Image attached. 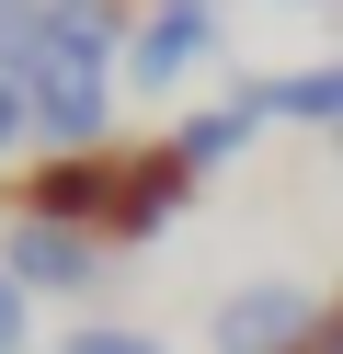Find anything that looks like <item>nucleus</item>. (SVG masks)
<instances>
[{
	"label": "nucleus",
	"instance_id": "f257e3e1",
	"mask_svg": "<svg viewBox=\"0 0 343 354\" xmlns=\"http://www.w3.org/2000/svg\"><path fill=\"white\" fill-rule=\"evenodd\" d=\"M114 80H126V46H114L103 12H58V35H46L35 57V126L58 149H103V115H114Z\"/></svg>",
	"mask_w": 343,
	"mask_h": 354
},
{
	"label": "nucleus",
	"instance_id": "f03ea898",
	"mask_svg": "<svg viewBox=\"0 0 343 354\" xmlns=\"http://www.w3.org/2000/svg\"><path fill=\"white\" fill-rule=\"evenodd\" d=\"M206 46H218V12H206V0H149L137 35H126V80L137 92H172V80L206 69Z\"/></svg>",
	"mask_w": 343,
	"mask_h": 354
},
{
	"label": "nucleus",
	"instance_id": "7ed1b4c3",
	"mask_svg": "<svg viewBox=\"0 0 343 354\" xmlns=\"http://www.w3.org/2000/svg\"><path fill=\"white\" fill-rule=\"evenodd\" d=\"M114 194H126V160H103V149H58V160L35 171V217L46 229H103L114 240Z\"/></svg>",
	"mask_w": 343,
	"mask_h": 354
},
{
	"label": "nucleus",
	"instance_id": "20e7f679",
	"mask_svg": "<svg viewBox=\"0 0 343 354\" xmlns=\"http://www.w3.org/2000/svg\"><path fill=\"white\" fill-rule=\"evenodd\" d=\"M320 343V297L309 286H240L218 308V354H309Z\"/></svg>",
	"mask_w": 343,
	"mask_h": 354
},
{
	"label": "nucleus",
	"instance_id": "39448f33",
	"mask_svg": "<svg viewBox=\"0 0 343 354\" xmlns=\"http://www.w3.org/2000/svg\"><path fill=\"white\" fill-rule=\"evenodd\" d=\"M0 274H12L23 297H35V286H46V297H80V286L103 274V252H91L80 229H46V217H23V229L0 240Z\"/></svg>",
	"mask_w": 343,
	"mask_h": 354
},
{
	"label": "nucleus",
	"instance_id": "423d86ee",
	"mask_svg": "<svg viewBox=\"0 0 343 354\" xmlns=\"http://www.w3.org/2000/svg\"><path fill=\"white\" fill-rule=\"evenodd\" d=\"M252 115H297V126H332L343 138V57H320V69H286V80H240Z\"/></svg>",
	"mask_w": 343,
	"mask_h": 354
},
{
	"label": "nucleus",
	"instance_id": "0eeeda50",
	"mask_svg": "<svg viewBox=\"0 0 343 354\" xmlns=\"http://www.w3.org/2000/svg\"><path fill=\"white\" fill-rule=\"evenodd\" d=\"M46 35H58V0H0V80H35Z\"/></svg>",
	"mask_w": 343,
	"mask_h": 354
},
{
	"label": "nucleus",
	"instance_id": "6e6552de",
	"mask_svg": "<svg viewBox=\"0 0 343 354\" xmlns=\"http://www.w3.org/2000/svg\"><path fill=\"white\" fill-rule=\"evenodd\" d=\"M252 126H263V115H252V103H240V92H229V103H218V115H195V126H183V138H172V149H183V160H195V171H218V160H229V149H240V138H252Z\"/></svg>",
	"mask_w": 343,
	"mask_h": 354
},
{
	"label": "nucleus",
	"instance_id": "1a4fd4ad",
	"mask_svg": "<svg viewBox=\"0 0 343 354\" xmlns=\"http://www.w3.org/2000/svg\"><path fill=\"white\" fill-rule=\"evenodd\" d=\"M58 354H160V343H149V331H126V320H80Z\"/></svg>",
	"mask_w": 343,
	"mask_h": 354
},
{
	"label": "nucleus",
	"instance_id": "9d476101",
	"mask_svg": "<svg viewBox=\"0 0 343 354\" xmlns=\"http://www.w3.org/2000/svg\"><path fill=\"white\" fill-rule=\"evenodd\" d=\"M23 126H35V92H23V80H0V149H12Z\"/></svg>",
	"mask_w": 343,
	"mask_h": 354
},
{
	"label": "nucleus",
	"instance_id": "9b49d317",
	"mask_svg": "<svg viewBox=\"0 0 343 354\" xmlns=\"http://www.w3.org/2000/svg\"><path fill=\"white\" fill-rule=\"evenodd\" d=\"M0 354H23V286L0 274Z\"/></svg>",
	"mask_w": 343,
	"mask_h": 354
},
{
	"label": "nucleus",
	"instance_id": "f8f14e48",
	"mask_svg": "<svg viewBox=\"0 0 343 354\" xmlns=\"http://www.w3.org/2000/svg\"><path fill=\"white\" fill-rule=\"evenodd\" d=\"M320 354H343V297H332V308H320Z\"/></svg>",
	"mask_w": 343,
	"mask_h": 354
},
{
	"label": "nucleus",
	"instance_id": "ddd939ff",
	"mask_svg": "<svg viewBox=\"0 0 343 354\" xmlns=\"http://www.w3.org/2000/svg\"><path fill=\"white\" fill-rule=\"evenodd\" d=\"M58 12H103V0H58Z\"/></svg>",
	"mask_w": 343,
	"mask_h": 354
}]
</instances>
